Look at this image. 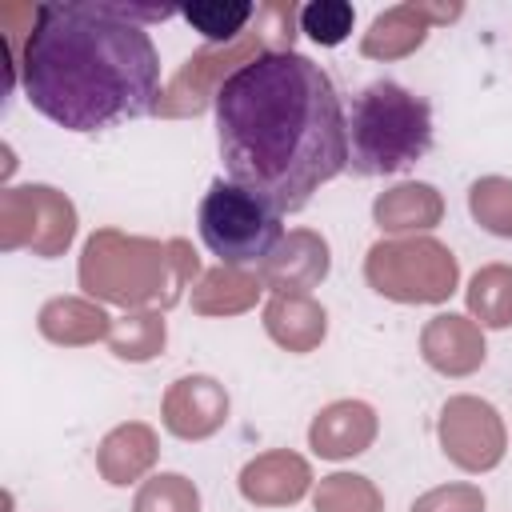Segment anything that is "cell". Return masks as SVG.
Listing matches in <instances>:
<instances>
[{
	"mask_svg": "<svg viewBox=\"0 0 512 512\" xmlns=\"http://www.w3.org/2000/svg\"><path fill=\"white\" fill-rule=\"evenodd\" d=\"M216 144L228 180L280 212H300L348 168V116L332 76L304 52H268L232 72L216 100Z\"/></svg>",
	"mask_w": 512,
	"mask_h": 512,
	"instance_id": "obj_1",
	"label": "cell"
},
{
	"mask_svg": "<svg viewBox=\"0 0 512 512\" xmlns=\"http://www.w3.org/2000/svg\"><path fill=\"white\" fill-rule=\"evenodd\" d=\"M176 4L48 0L20 40V88L28 104L68 132H104L156 112L160 56L148 24Z\"/></svg>",
	"mask_w": 512,
	"mask_h": 512,
	"instance_id": "obj_2",
	"label": "cell"
},
{
	"mask_svg": "<svg viewBox=\"0 0 512 512\" xmlns=\"http://www.w3.org/2000/svg\"><path fill=\"white\" fill-rule=\"evenodd\" d=\"M76 280L84 296L124 312H168L200 280V256L184 236H136L124 228H96L80 248Z\"/></svg>",
	"mask_w": 512,
	"mask_h": 512,
	"instance_id": "obj_3",
	"label": "cell"
},
{
	"mask_svg": "<svg viewBox=\"0 0 512 512\" xmlns=\"http://www.w3.org/2000/svg\"><path fill=\"white\" fill-rule=\"evenodd\" d=\"M432 148V104L396 80H372L352 96L348 168L356 176H392Z\"/></svg>",
	"mask_w": 512,
	"mask_h": 512,
	"instance_id": "obj_4",
	"label": "cell"
},
{
	"mask_svg": "<svg viewBox=\"0 0 512 512\" xmlns=\"http://www.w3.org/2000/svg\"><path fill=\"white\" fill-rule=\"evenodd\" d=\"M296 28H300V8L292 0L256 4V16H252L244 36H236L232 44H204L200 52H192L180 64V72L168 80V88L156 100V116H196V112H204L232 72H240L256 56L292 52Z\"/></svg>",
	"mask_w": 512,
	"mask_h": 512,
	"instance_id": "obj_5",
	"label": "cell"
},
{
	"mask_svg": "<svg viewBox=\"0 0 512 512\" xmlns=\"http://www.w3.org/2000/svg\"><path fill=\"white\" fill-rule=\"evenodd\" d=\"M280 208L272 200H264L260 192L216 176L196 208V224H200V240L204 248L228 264V268H260L268 260V252L284 240V224H280Z\"/></svg>",
	"mask_w": 512,
	"mask_h": 512,
	"instance_id": "obj_6",
	"label": "cell"
},
{
	"mask_svg": "<svg viewBox=\"0 0 512 512\" xmlns=\"http://www.w3.org/2000/svg\"><path fill=\"white\" fill-rule=\"evenodd\" d=\"M364 280L396 304H444L460 288V260L436 236H380L364 256Z\"/></svg>",
	"mask_w": 512,
	"mask_h": 512,
	"instance_id": "obj_7",
	"label": "cell"
},
{
	"mask_svg": "<svg viewBox=\"0 0 512 512\" xmlns=\"http://www.w3.org/2000/svg\"><path fill=\"white\" fill-rule=\"evenodd\" d=\"M76 204L52 184H16L0 192V248L56 260L76 240Z\"/></svg>",
	"mask_w": 512,
	"mask_h": 512,
	"instance_id": "obj_8",
	"label": "cell"
},
{
	"mask_svg": "<svg viewBox=\"0 0 512 512\" xmlns=\"http://www.w3.org/2000/svg\"><path fill=\"white\" fill-rule=\"evenodd\" d=\"M436 436H440V452L448 456V464H456L460 472H492L504 452H508V428L500 420V412L472 396H448L436 420Z\"/></svg>",
	"mask_w": 512,
	"mask_h": 512,
	"instance_id": "obj_9",
	"label": "cell"
},
{
	"mask_svg": "<svg viewBox=\"0 0 512 512\" xmlns=\"http://www.w3.org/2000/svg\"><path fill=\"white\" fill-rule=\"evenodd\" d=\"M460 12H464L460 0H452V4H432V0L392 4V8H384V12L372 16L368 32H360V56L384 60V64L388 60H404V56H412L428 40V32L436 24L460 20Z\"/></svg>",
	"mask_w": 512,
	"mask_h": 512,
	"instance_id": "obj_10",
	"label": "cell"
},
{
	"mask_svg": "<svg viewBox=\"0 0 512 512\" xmlns=\"http://www.w3.org/2000/svg\"><path fill=\"white\" fill-rule=\"evenodd\" d=\"M232 400L216 376L192 372L168 384L160 400V420L176 440H208L228 424Z\"/></svg>",
	"mask_w": 512,
	"mask_h": 512,
	"instance_id": "obj_11",
	"label": "cell"
},
{
	"mask_svg": "<svg viewBox=\"0 0 512 512\" xmlns=\"http://www.w3.org/2000/svg\"><path fill=\"white\" fill-rule=\"evenodd\" d=\"M332 268V248L312 228H292L256 268L272 296H312Z\"/></svg>",
	"mask_w": 512,
	"mask_h": 512,
	"instance_id": "obj_12",
	"label": "cell"
},
{
	"mask_svg": "<svg viewBox=\"0 0 512 512\" xmlns=\"http://www.w3.org/2000/svg\"><path fill=\"white\" fill-rule=\"evenodd\" d=\"M236 484H240V496L256 508H288V504H300L308 496L312 468L292 448H268L240 468Z\"/></svg>",
	"mask_w": 512,
	"mask_h": 512,
	"instance_id": "obj_13",
	"label": "cell"
},
{
	"mask_svg": "<svg viewBox=\"0 0 512 512\" xmlns=\"http://www.w3.org/2000/svg\"><path fill=\"white\" fill-rule=\"evenodd\" d=\"M380 416L368 400H332L308 424V448L324 460H352L376 444Z\"/></svg>",
	"mask_w": 512,
	"mask_h": 512,
	"instance_id": "obj_14",
	"label": "cell"
},
{
	"mask_svg": "<svg viewBox=\"0 0 512 512\" xmlns=\"http://www.w3.org/2000/svg\"><path fill=\"white\" fill-rule=\"evenodd\" d=\"M420 356L432 372L440 376H472L488 348H484V328L472 316L460 312H440L420 328Z\"/></svg>",
	"mask_w": 512,
	"mask_h": 512,
	"instance_id": "obj_15",
	"label": "cell"
},
{
	"mask_svg": "<svg viewBox=\"0 0 512 512\" xmlns=\"http://www.w3.org/2000/svg\"><path fill=\"white\" fill-rule=\"evenodd\" d=\"M156 460H160V440L156 428L144 420H124L112 432H104V440L96 444V472L112 488H128L144 480L156 468Z\"/></svg>",
	"mask_w": 512,
	"mask_h": 512,
	"instance_id": "obj_16",
	"label": "cell"
},
{
	"mask_svg": "<svg viewBox=\"0 0 512 512\" xmlns=\"http://www.w3.org/2000/svg\"><path fill=\"white\" fill-rule=\"evenodd\" d=\"M372 220L384 236H424L444 220V196L428 180H400L372 200Z\"/></svg>",
	"mask_w": 512,
	"mask_h": 512,
	"instance_id": "obj_17",
	"label": "cell"
},
{
	"mask_svg": "<svg viewBox=\"0 0 512 512\" xmlns=\"http://www.w3.org/2000/svg\"><path fill=\"white\" fill-rule=\"evenodd\" d=\"M36 328H40V336H44L48 344L84 348V344L108 340L112 316H108L104 304L92 300V296H52V300L40 304Z\"/></svg>",
	"mask_w": 512,
	"mask_h": 512,
	"instance_id": "obj_18",
	"label": "cell"
},
{
	"mask_svg": "<svg viewBox=\"0 0 512 512\" xmlns=\"http://www.w3.org/2000/svg\"><path fill=\"white\" fill-rule=\"evenodd\" d=\"M264 332L292 356L316 352L328 336V308L316 296H268Z\"/></svg>",
	"mask_w": 512,
	"mask_h": 512,
	"instance_id": "obj_19",
	"label": "cell"
},
{
	"mask_svg": "<svg viewBox=\"0 0 512 512\" xmlns=\"http://www.w3.org/2000/svg\"><path fill=\"white\" fill-rule=\"evenodd\" d=\"M264 292L268 288L256 268L216 264V268L200 272V280L192 284V312L196 316H240V312L256 308V300Z\"/></svg>",
	"mask_w": 512,
	"mask_h": 512,
	"instance_id": "obj_20",
	"label": "cell"
},
{
	"mask_svg": "<svg viewBox=\"0 0 512 512\" xmlns=\"http://www.w3.org/2000/svg\"><path fill=\"white\" fill-rule=\"evenodd\" d=\"M164 344H168V320L156 308L124 312L120 320H112L108 348L124 364H148V360H156L164 352Z\"/></svg>",
	"mask_w": 512,
	"mask_h": 512,
	"instance_id": "obj_21",
	"label": "cell"
},
{
	"mask_svg": "<svg viewBox=\"0 0 512 512\" xmlns=\"http://www.w3.org/2000/svg\"><path fill=\"white\" fill-rule=\"evenodd\" d=\"M468 316L480 328H512V264H484L472 272L468 288Z\"/></svg>",
	"mask_w": 512,
	"mask_h": 512,
	"instance_id": "obj_22",
	"label": "cell"
},
{
	"mask_svg": "<svg viewBox=\"0 0 512 512\" xmlns=\"http://www.w3.org/2000/svg\"><path fill=\"white\" fill-rule=\"evenodd\" d=\"M180 16L208 40V44H232L236 36L248 32L256 4L252 0H192L180 4Z\"/></svg>",
	"mask_w": 512,
	"mask_h": 512,
	"instance_id": "obj_23",
	"label": "cell"
},
{
	"mask_svg": "<svg viewBox=\"0 0 512 512\" xmlns=\"http://www.w3.org/2000/svg\"><path fill=\"white\" fill-rule=\"evenodd\" d=\"M316 512H384L380 488L360 472H328L312 488Z\"/></svg>",
	"mask_w": 512,
	"mask_h": 512,
	"instance_id": "obj_24",
	"label": "cell"
},
{
	"mask_svg": "<svg viewBox=\"0 0 512 512\" xmlns=\"http://www.w3.org/2000/svg\"><path fill=\"white\" fill-rule=\"evenodd\" d=\"M468 212H472V220L484 232H492L500 240H512V180L508 176H480V180H472Z\"/></svg>",
	"mask_w": 512,
	"mask_h": 512,
	"instance_id": "obj_25",
	"label": "cell"
},
{
	"mask_svg": "<svg viewBox=\"0 0 512 512\" xmlns=\"http://www.w3.org/2000/svg\"><path fill=\"white\" fill-rule=\"evenodd\" d=\"M132 512H200V488L184 472H156L136 488Z\"/></svg>",
	"mask_w": 512,
	"mask_h": 512,
	"instance_id": "obj_26",
	"label": "cell"
},
{
	"mask_svg": "<svg viewBox=\"0 0 512 512\" xmlns=\"http://www.w3.org/2000/svg\"><path fill=\"white\" fill-rule=\"evenodd\" d=\"M352 20H356V12L344 0H312L300 8V32H308L324 48L344 44L352 36Z\"/></svg>",
	"mask_w": 512,
	"mask_h": 512,
	"instance_id": "obj_27",
	"label": "cell"
},
{
	"mask_svg": "<svg viewBox=\"0 0 512 512\" xmlns=\"http://www.w3.org/2000/svg\"><path fill=\"white\" fill-rule=\"evenodd\" d=\"M484 492H480V484H468V480H460V484H440V488H428L424 496H416L412 500V508L408 512H484Z\"/></svg>",
	"mask_w": 512,
	"mask_h": 512,
	"instance_id": "obj_28",
	"label": "cell"
}]
</instances>
